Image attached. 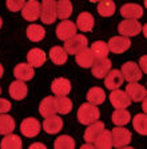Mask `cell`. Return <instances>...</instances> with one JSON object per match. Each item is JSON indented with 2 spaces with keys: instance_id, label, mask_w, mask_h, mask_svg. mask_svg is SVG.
I'll use <instances>...</instances> for the list:
<instances>
[{
  "instance_id": "6da1fadb",
  "label": "cell",
  "mask_w": 147,
  "mask_h": 149,
  "mask_svg": "<svg viewBox=\"0 0 147 149\" xmlns=\"http://www.w3.org/2000/svg\"><path fill=\"white\" fill-rule=\"evenodd\" d=\"M100 117V111L96 108V105H92L90 102L83 104L78 110V120L83 125H90L92 122L98 121Z\"/></svg>"
},
{
  "instance_id": "7a4b0ae2",
  "label": "cell",
  "mask_w": 147,
  "mask_h": 149,
  "mask_svg": "<svg viewBox=\"0 0 147 149\" xmlns=\"http://www.w3.org/2000/svg\"><path fill=\"white\" fill-rule=\"evenodd\" d=\"M56 1L55 0H41L40 19L44 24H52L56 20Z\"/></svg>"
},
{
  "instance_id": "3957f363",
  "label": "cell",
  "mask_w": 147,
  "mask_h": 149,
  "mask_svg": "<svg viewBox=\"0 0 147 149\" xmlns=\"http://www.w3.org/2000/svg\"><path fill=\"white\" fill-rule=\"evenodd\" d=\"M131 132L123 126H116L111 132V139H112V146L115 148H126L131 141Z\"/></svg>"
},
{
  "instance_id": "277c9868",
  "label": "cell",
  "mask_w": 147,
  "mask_h": 149,
  "mask_svg": "<svg viewBox=\"0 0 147 149\" xmlns=\"http://www.w3.org/2000/svg\"><path fill=\"white\" fill-rule=\"evenodd\" d=\"M64 47L63 49L67 51V54H74V55H76L78 52H80L83 49H86L87 47V38H86L84 35L82 34H75L72 38L67 39V40H64Z\"/></svg>"
},
{
  "instance_id": "5b68a950",
  "label": "cell",
  "mask_w": 147,
  "mask_h": 149,
  "mask_svg": "<svg viewBox=\"0 0 147 149\" xmlns=\"http://www.w3.org/2000/svg\"><path fill=\"white\" fill-rule=\"evenodd\" d=\"M118 31L122 36H137L140 34L142 31V26L138 20H134V19H126V20L120 22L119 26H118Z\"/></svg>"
},
{
  "instance_id": "8992f818",
  "label": "cell",
  "mask_w": 147,
  "mask_h": 149,
  "mask_svg": "<svg viewBox=\"0 0 147 149\" xmlns=\"http://www.w3.org/2000/svg\"><path fill=\"white\" fill-rule=\"evenodd\" d=\"M21 15L28 22H35L36 19L40 17V3L36 0H28L26 1L21 8Z\"/></svg>"
},
{
  "instance_id": "52a82bcc",
  "label": "cell",
  "mask_w": 147,
  "mask_h": 149,
  "mask_svg": "<svg viewBox=\"0 0 147 149\" xmlns=\"http://www.w3.org/2000/svg\"><path fill=\"white\" fill-rule=\"evenodd\" d=\"M122 74H123V78L127 82H138V81L142 78L143 73L140 71L139 66H138L135 62H126L122 66Z\"/></svg>"
},
{
  "instance_id": "ba28073f",
  "label": "cell",
  "mask_w": 147,
  "mask_h": 149,
  "mask_svg": "<svg viewBox=\"0 0 147 149\" xmlns=\"http://www.w3.org/2000/svg\"><path fill=\"white\" fill-rule=\"evenodd\" d=\"M126 94L131 100V102H140L147 95L146 87L139 85L138 82H130L126 86Z\"/></svg>"
},
{
  "instance_id": "9c48e42d",
  "label": "cell",
  "mask_w": 147,
  "mask_h": 149,
  "mask_svg": "<svg viewBox=\"0 0 147 149\" xmlns=\"http://www.w3.org/2000/svg\"><path fill=\"white\" fill-rule=\"evenodd\" d=\"M131 47L130 38L127 36H112L108 42V50L114 54H122L126 52Z\"/></svg>"
},
{
  "instance_id": "30bf717a",
  "label": "cell",
  "mask_w": 147,
  "mask_h": 149,
  "mask_svg": "<svg viewBox=\"0 0 147 149\" xmlns=\"http://www.w3.org/2000/svg\"><path fill=\"white\" fill-rule=\"evenodd\" d=\"M111 61L108 58H102V59H95L91 66V71H92V75L98 79L100 78H104L107 75L110 70H111Z\"/></svg>"
},
{
  "instance_id": "8fae6325",
  "label": "cell",
  "mask_w": 147,
  "mask_h": 149,
  "mask_svg": "<svg viewBox=\"0 0 147 149\" xmlns=\"http://www.w3.org/2000/svg\"><path fill=\"white\" fill-rule=\"evenodd\" d=\"M40 128H41L40 122L36 118H32V117L23 120V122L20 124V130L23 133V136H26V137H35V136H38L39 132H40Z\"/></svg>"
},
{
  "instance_id": "7c38bea8",
  "label": "cell",
  "mask_w": 147,
  "mask_h": 149,
  "mask_svg": "<svg viewBox=\"0 0 147 149\" xmlns=\"http://www.w3.org/2000/svg\"><path fill=\"white\" fill-rule=\"evenodd\" d=\"M76 34V24L74 22H70L66 19L64 22H60L56 27V36L60 40H67L72 38Z\"/></svg>"
},
{
  "instance_id": "4fadbf2b",
  "label": "cell",
  "mask_w": 147,
  "mask_h": 149,
  "mask_svg": "<svg viewBox=\"0 0 147 149\" xmlns=\"http://www.w3.org/2000/svg\"><path fill=\"white\" fill-rule=\"evenodd\" d=\"M110 102L116 109H126L130 106L131 100L126 94V91H122L119 89H114L112 93L110 94Z\"/></svg>"
},
{
  "instance_id": "5bb4252c",
  "label": "cell",
  "mask_w": 147,
  "mask_h": 149,
  "mask_svg": "<svg viewBox=\"0 0 147 149\" xmlns=\"http://www.w3.org/2000/svg\"><path fill=\"white\" fill-rule=\"evenodd\" d=\"M63 128V120L59 116L52 114L46 117L44 122H43V129L44 132L48 134H55V133H59Z\"/></svg>"
},
{
  "instance_id": "9a60e30c",
  "label": "cell",
  "mask_w": 147,
  "mask_h": 149,
  "mask_svg": "<svg viewBox=\"0 0 147 149\" xmlns=\"http://www.w3.org/2000/svg\"><path fill=\"white\" fill-rule=\"evenodd\" d=\"M124 82L123 74L119 70H110L107 75L104 77V85L107 89L114 90V89H119L122 86V83Z\"/></svg>"
},
{
  "instance_id": "2e32d148",
  "label": "cell",
  "mask_w": 147,
  "mask_h": 149,
  "mask_svg": "<svg viewBox=\"0 0 147 149\" xmlns=\"http://www.w3.org/2000/svg\"><path fill=\"white\" fill-rule=\"evenodd\" d=\"M51 90L56 97H64L71 91V82L66 78H56L51 85Z\"/></svg>"
},
{
  "instance_id": "e0dca14e",
  "label": "cell",
  "mask_w": 147,
  "mask_h": 149,
  "mask_svg": "<svg viewBox=\"0 0 147 149\" xmlns=\"http://www.w3.org/2000/svg\"><path fill=\"white\" fill-rule=\"evenodd\" d=\"M120 15L126 19H134V20H138L139 17L143 16V8L138 6V4L134 3H128L124 4L123 7L120 8Z\"/></svg>"
},
{
  "instance_id": "ac0fdd59",
  "label": "cell",
  "mask_w": 147,
  "mask_h": 149,
  "mask_svg": "<svg viewBox=\"0 0 147 149\" xmlns=\"http://www.w3.org/2000/svg\"><path fill=\"white\" fill-rule=\"evenodd\" d=\"M14 75L16 79L19 81H30L34 78L35 73H34V67L28 63H19L16 67L14 69Z\"/></svg>"
},
{
  "instance_id": "d6986e66",
  "label": "cell",
  "mask_w": 147,
  "mask_h": 149,
  "mask_svg": "<svg viewBox=\"0 0 147 149\" xmlns=\"http://www.w3.org/2000/svg\"><path fill=\"white\" fill-rule=\"evenodd\" d=\"M28 87L23 81H15L10 85V95L16 101H21L27 97Z\"/></svg>"
},
{
  "instance_id": "ffe728a7",
  "label": "cell",
  "mask_w": 147,
  "mask_h": 149,
  "mask_svg": "<svg viewBox=\"0 0 147 149\" xmlns=\"http://www.w3.org/2000/svg\"><path fill=\"white\" fill-rule=\"evenodd\" d=\"M46 52L40 49H31L27 54V61L28 65H31L32 67H40L46 63Z\"/></svg>"
},
{
  "instance_id": "44dd1931",
  "label": "cell",
  "mask_w": 147,
  "mask_h": 149,
  "mask_svg": "<svg viewBox=\"0 0 147 149\" xmlns=\"http://www.w3.org/2000/svg\"><path fill=\"white\" fill-rule=\"evenodd\" d=\"M56 111L58 109H56V98L55 97H46L39 105V113L44 118L48 116L56 114Z\"/></svg>"
},
{
  "instance_id": "7402d4cb",
  "label": "cell",
  "mask_w": 147,
  "mask_h": 149,
  "mask_svg": "<svg viewBox=\"0 0 147 149\" xmlns=\"http://www.w3.org/2000/svg\"><path fill=\"white\" fill-rule=\"evenodd\" d=\"M94 16L90 12H82L76 19V28H79L83 32H90L94 28Z\"/></svg>"
},
{
  "instance_id": "603a6c76",
  "label": "cell",
  "mask_w": 147,
  "mask_h": 149,
  "mask_svg": "<svg viewBox=\"0 0 147 149\" xmlns=\"http://www.w3.org/2000/svg\"><path fill=\"white\" fill-rule=\"evenodd\" d=\"M103 130H104V124H103L102 121H95V122H92V124H90L88 128L86 129V132H84L86 142H94L95 139Z\"/></svg>"
},
{
  "instance_id": "cb8c5ba5",
  "label": "cell",
  "mask_w": 147,
  "mask_h": 149,
  "mask_svg": "<svg viewBox=\"0 0 147 149\" xmlns=\"http://www.w3.org/2000/svg\"><path fill=\"white\" fill-rule=\"evenodd\" d=\"M75 56H76V63H78L80 67H83V69H88V67H91L92 66V63H94V61H95L92 52H91V50H90L88 47L83 49L82 51L78 52Z\"/></svg>"
},
{
  "instance_id": "d4e9b609",
  "label": "cell",
  "mask_w": 147,
  "mask_h": 149,
  "mask_svg": "<svg viewBox=\"0 0 147 149\" xmlns=\"http://www.w3.org/2000/svg\"><path fill=\"white\" fill-rule=\"evenodd\" d=\"M21 146H23L21 139L16 134H12V133L6 134V137L1 140V144H0L1 149H20Z\"/></svg>"
},
{
  "instance_id": "484cf974",
  "label": "cell",
  "mask_w": 147,
  "mask_h": 149,
  "mask_svg": "<svg viewBox=\"0 0 147 149\" xmlns=\"http://www.w3.org/2000/svg\"><path fill=\"white\" fill-rule=\"evenodd\" d=\"M50 58L51 61L55 63V65H64L68 59V54L63 47H59V46H55L50 50Z\"/></svg>"
},
{
  "instance_id": "4316f807",
  "label": "cell",
  "mask_w": 147,
  "mask_h": 149,
  "mask_svg": "<svg viewBox=\"0 0 147 149\" xmlns=\"http://www.w3.org/2000/svg\"><path fill=\"white\" fill-rule=\"evenodd\" d=\"M72 14V4L70 0H59L56 1V16L62 20L68 19Z\"/></svg>"
},
{
  "instance_id": "83f0119b",
  "label": "cell",
  "mask_w": 147,
  "mask_h": 149,
  "mask_svg": "<svg viewBox=\"0 0 147 149\" xmlns=\"http://www.w3.org/2000/svg\"><path fill=\"white\" fill-rule=\"evenodd\" d=\"M104 100H106V93L100 87H91L87 91V101H88L90 104L98 106V105L103 104Z\"/></svg>"
},
{
  "instance_id": "f1b7e54d",
  "label": "cell",
  "mask_w": 147,
  "mask_h": 149,
  "mask_svg": "<svg viewBox=\"0 0 147 149\" xmlns=\"http://www.w3.org/2000/svg\"><path fill=\"white\" fill-rule=\"evenodd\" d=\"M91 52H92V55L95 59H102V58H107L108 55V45H107L106 42L103 40H96L95 43H92L91 46Z\"/></svg>"
},
{
  "instance_id": "f546056e",
  "label": "cell",
  "mask_w": 147,
  "mask_h": 149,
  "mask_svg": "<svg viewBox=\"0 0 147 149\" xmlns=\"http://www.w3.org/2000/svg\"><path fill=\"white\" fill-rule=\"evenodd\" d=\"M116 11V6L112 0H100L98 3V12L100 16L108 17L112 16Z\"/></svg>"
},
{
  "instance_id": "4dcf8cb0",
  "label": "cell",
  "mask_w": 147,
  "mask_h": 149,
  "mask_svg": "<svg viewBox=\"0 0 147 149\" xmlns=\"http://www.w3.org/2000/svg\"><path fill=\"white\" fill-rule=\"evenodd\" d=\"M95 144H94V146L95 148H99V149H110L112 148V139H111V132H108V130H103L102 133H100L98 137L95 139Z\"/></svg>"
},
{
  "instance_id": "1f68e13d",
  "label": "cell",
  "mask_w": 147,
  "mask_h": 149,
  "mask_svg": "<svg viewBox=\"0 0 147 149\" xmlns=\"http://www.w3.org/2000/svg\"><path fill=\"white\" fill-rule=\"evenodd\" d=\"M46 36V30L39 24H31L27 28V38L31 42H40Z\"/></svg>"
},
{
  "instance_id": "d6a6232c",
  "label": "cell",
  "mask_w": 147,
  "mask_h": 149,
  "mask_svg": "<svg viewBox=\"0 0 147 149\" xmlns=\"http://www.w3.org/2000/svg\"><path fill=\"white\" fill-rule=\"evenodd\" d=\"M131 120L130 111L126 109H116L112 113V122L116 126H124L126 124H128Z\"/></svg>"
},
{
  "instance_id": "836d02e7",
  "label": "cell",
  "mask_w": 147,
  "mask_h": 149,
  "mask_svg": "<svg viewBox=\"0 0 147 149\" xmlns=\"http://www.w3.org/2000/svg\"><path fill=\"white\" fill-rule=\"evenodd\" d=\"M15 129V121L14 118L8 114H0V134H8L12 133Z\"/></svg>"
},
{
  "instance_id": "e575fe53",
  "label": "cell",
  "mask_w": 147,
  "mask_h": 149,
  "mask_svg": "<svg viewBox=\"0 0 147 149\" xmlns=\"http://www.w3.org/2000/svg\"><path fill=\"white\" fill-rule=\"evenodd\" d=\"M133 125L134 129L137 130L139 134L146 136L147 134V117L146 114H137L133 118Z\"/></svg>"
},
{
  "instance_id": "d590c367",
  "label": "cell",
  "mask_w": 147,
  "mask_h": 149,
  "mask_svg": "<svg viewBox=\"0 0 147 149\" xmlns=\"http://www.w3.org/2000/svg\"><path fill=\"white\" fill-rule=\"evenodd\" d=\"M55 149H74L75 148V140L71 136H60L55 140L54 144Z\"/></svg>"
},
{
  "instance_id": "8d00e7d4",
  "label": "cell",
  "mask_w": 147,
  "mask_h": 149,
  "mask_svg": "<svg viewBox=\"0 0 147 149\" xmlns=\"http://www.w3.org/2000/svg\"><path fill=\"white\" fill-rule=\"evenodd\" d=\"M56 109H58V113H60V114H68L72 110V101L66 95L58 97L56 98Z\"/></svg>"
},
{
  "instance_id": "74e56055",
  "label": "cell",
  "mask_w": 147,
  "mask_h": 149,
  "mask_svg": "<svg viewBox=\"0 0 147 149\" xmlns=\"http://www.w3.org/2000/svg\"><path fill=\"white\" fill-rule=\"evenodd\" d=\"M24 3H26V0H7V8L12 12H16L23 8Z\"/></svg>"
},
{
  "instance_id": "f35d334b",
  "label": "cell",
  "mask_w": 147,
  "mask_h": 149,
  "mask_svg": "<svg viewBox=\"0 0 147 149\" xmlns=\"http://www.w3.org/2000/svg\"><path fill=\"white\" fill-rule=\"evenodd\" d=\"M11 110V102L8 100H4V98H0V114L3 113H7Z\"/></svg>"
},
{
  "instance_id": "ab89813d",
  "label": "cell",
  "mask_w": 147,
  "mask_h": 149,
  "mask_svg": "<svg viewBox=\"0 0 147 149\" xmlns=\"http://www.w3.org/2000/svg\"><path fill=\"white\" fill-rule=\"evenodd\" d=\"M146 61H147L146 56H142V59H140V66H142V73H146V70H147Z\"/></svg>"
},
{
  "instance_id": "60d3db41",
  "label": "cell",
  "mask_w": 147,
  "mask_h": 149,
  "mask_svg": "<svg viewBox=\"0 0 147 149\" xmlns=\"http://www.w3.org/2000/svg\"><path fill=\"white\" fill-rule=\"evenodd\" d=\"M31 149H36V148H40V149H46V145L44 144H39V142H35V144H31L30 145Z\"/></svg>"
},
{
  "instance_id": "b9f144b4",
  "label": "cell",
  "mask_w": 147,
  "mask_h": 149,
  "mask_svg": "<svg viewBox=\"0 0 147 149\" xmlns=\"http://www.w3.org/2000/svg\"><path fill=\"white\" fill-rule=\"evenodd\" d=\"M82 148H83V149H86V148L92 149V148H95V146H94L92 144H90V142H86V144H83V145H82Z\"/></svg>"
},
{
  "instance_id": "7bdbcfd3",
  "label": "cell",
  "mask_w": 147,
  "mask_h": 149,
  "mask_svg": "<svg viewBox=\"0 0 147 149\" xmlns=\"http://www.w3.org/2000/svg\"><path fill=\"white\" fill-rule=\"evenodd\" d=\"M3 74H4V69H3V66L0 65V78L3 77Z\"/></svg>"
},
{
  "instance_id": "ee69618b",
  "label": "cell",
  "mask_w": 147,
  "mask_h": 149,
  "mask_svg": "<svg viewBox=\"0 0 147 149\" xmlns=\"http://www.w3.org/2000/svg\"><path fill=\"white\" fill-rule=\"evenodd\" d=\"M144 100H146V98H144ZM143 100V111H146L147 110V108H146V101Z\"/></svg>"
},
{
  "instance_id": "f6af8a7d",
  "label": "cell",
  "mask_w": 147,
  "mask_h": 149,
  "mask_svg": "<svg viewBox=\"0 0 147 149\" xmlns=\"http://www.w3.org/2000/svg\"><path fill=\"white\" fill-rule=\"evenodd\" d=\"M90 1H91V3H99L100 0H90Z\"/></svg>"
},
{
  "instance_id": "bcb514c9",
  "label": "cell",
  "mask_w": 147,
  "mask_h": 149,
  "mask_svg": "<svg viewBox=\"0 0 147 149\" xmlns=\"http://www.w3.org/2000/svg\"><path fill=\"white\" fill-rule=\"evenodd\" d=\"M1 26H3V20H1V17H0V28H1Z\"/></svg>"
},
{
  "instance_id": "7dc6e473",
  "label": "cell",
  "mask_w": 147,
  "mask_h": 149,
  "mask_svg": "<svg viewBox=\"0 0 147 149\" xmlns=\"http://www.w3.org/2000/svg\"><path fill=\"white\" fill-rule=\"evenodd\" d=\"M0 93H1V89H0Z\"/></svg>"
}]
</instances>
